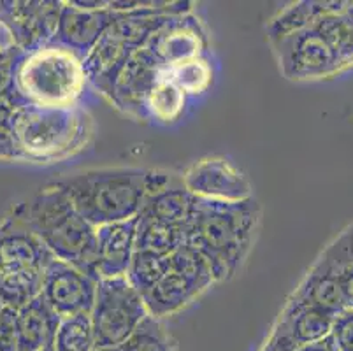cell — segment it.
<instances>
[{
	"instance_id": "cell-9",
	"label": "cell",
	"mask_w": 353,
	"mask_h": 351,
	"mask_svg": "<svg viewBox=\"0 0 353 351\" xmlns=\"http://www.w3.org/2000/svg\"><path fill=\"white\" fill-rule=\"evenodd\" d=\"M143 48L162 69H172L194 58L206 57L210 43L201 19L192 12H185L169 16Z\"/></svg>"
},
{
	"instance_id": "cell-20",
	"label": "cell",
	"mask_w": 353,
	"mask_h": 351,
	"mask_svg": "<svg viewBox=\"0 0 353 351\" xmlns=\"http://www.w3.org/2000/svg\"><path fill=\"white\" fill-rule=\"evenodd\" d=\"M345 8L346 2H338V0H332V2H329V0H325V2L323 0L295 2L271 19V23L268 25L269 41L272 44L280 43V41L304 30V28H310L320 16L327 14V12L343 11Z\"/></svg>"
},
{
	"instance_id": "cell-8",
	"label": "cell",
	"mask_w": 353,
	"mask_h": 351,
	"mask_svg": "<svg viewBox=\"0 0 353 351\" xmlns=\"http://www.w3.org/2000/svg\"><path fill=\"white\" fill-rule=\"evenodd\" d=\"M272 46L276 48L281 72L292 81L325 79L350 69L313 27L304 28Z\"/></svg>"
},
{
	"instance_id": "cell-39",
	"label": "cell",
	"mask_w": 353,
	"mask_h": 351,
	"mask_svg": "<svg viewBox=\"0 0 353 351\" xmlns=\"http://www.w3.org/2000/svg\"><path fill=\"white\" fill-rule=\"evenodd\" d=\"M0 159H18L11 125H0Z\"/></svg>"
},
{
	"instance_id": "cell-14",
	"label": "cell",
	"mask_w": 353,
	"mask_h": 351,
	"mask_svg": "<svg viewBox=\"0 0 353 351\" xmlns=\"http://www.w3.org/2000/svg\"><path fill=\"white\" fill-rule=\"evenodd\" d=\"M162 67L139 48L117 74L108 101L120 111L144 120V102L162 76Z\"/></svg>"
},
{
	"instance_id": "cell-3",
	"label": "cell",
	"mask_w": 353,
	"mask_h": 351,
	"mask_svg": "<svg viewBox=\"0 0 353 351\" xmlns=\"http://www.w3.org/2000/svg\"><path fill=\"white\" fill-rule=\"evenodd\" d=\"M12 209L54 259L72 263L97 279V228L81 218L57 183H50L30 201Z\"/></svg>"
},
{
	"instance_id": "cell-38",
	"label": "cell",
	"mask_w": 353,
	"mask_h": 351,
	"mask_svg": "<svg viewBox=\"0 0 353 351\" xmlns=\"http://www.w3.org/2000/svg\"><path fill=\"white\" fill-rule=\"evenodd\" d=\"M21 106L25 104L18 99V95L12 92V88L8 90L6 93H2V95H0V125H11L12 116L16 114V111H18Z\"/></svg>"
},
{
	"instance_id": "cell-27",
	"label": "cell",
	"mask_w": 353,
	"mask_h": 351,
	"mask_svg": "<svg viewBox=\"0 0 353 351\" xmlns=\"http://www.w3.org/2000/svg\"><path fill=\"white\" fill-rule=\"evenodd\" d=\"M97 348L90 313L60 318L53 337L54 351H94Z\"/></svg>"
},
{
	"instance_id": "cell-10",
	"label": "cell",
	"mask_w": 353,
	"mask_h": 351,
	"mask_svg": "<svg viewBox=\"0 0 353 351\" xmlns=\"http://www.w3.org/2000/svg\"><path fill=\"white\" fill-rule=\"evenodd\" d=\"M183 186L202 201L239 202L253 197V186L246 174L221 157H208L183 170Z\"/></svg>"
},
{
	"instance_id": "cell-37",
	"label": "cell",
	"mask_w": 353,
	"mask_h": 351,
	"mask_svg": "<svg viewBox=\"0 0 353 351\" xmlns=\"http://www.w3.org/2000/svg\"><path fill=\"white\" fill-rule=\"evenodd\" d=\"M330 265H332L334 269H336V272H338L339 285H341V292H343V299H345L346 311H353V262L339 263V265H334V263H330Z\"/></svg>"
},
{
	"instance_id": "cell-41",
	"label": "cell",
	"mask_w": 353,
	"mask_h": 351,
	"mask_svg": "<svg viewBox=\"0 0 353 351\" xmlns=\"http://www.w3.org/2000/svg\"><path fill=\"white\" fill-rule=\"evenodd\" d=\"M94 351H121L120 348H105V346H97Z\"/></svg>"
},
{
	"instance_id": "cell-33",
	"label": "cell",
	"mask_w": 353,
	"mask_h": 351,
	"mask_svg": "<svg viewBox=\"0 0 353 351\" xmlns=\"http://www.w3.org/2000/svg\"><path fill=\"white\" fill-rule=\"evenodd\" d=\"M330 337L336 351H353V311H343L334 318Z\"/></svg>"
},
{
	"instance_id": "cell-30",
	"label": "cell",
	"mask_w": 353,
	"mask_h": 351,
	"mask_svg": "<svg viewBox=\"0 0 353 351\" xmlns=\"http://www.w3.org/2000/svg\"><path fill=\"white\" fill-rule=\"evenodd\" d=\"M121 351H178L162 320L148 314L136 332L120 346Z\"/></svg>"
},
{
	"instance_id": "cell-13",
	"label": "cell",
	"mask_w": 353,
	"mask_h": 351,
	"mask_svg": "<svg viewBox=\"0 0 353 351\" xmlns=\"http://www.w3.org/2000/svg\"><path fill=\"white\" fill-rule=\"evenodd\" d=\"M51 257L14 209L0 221V279L27 270H43Z\"/></svg>"
},
{
	"instance_id": "cell-17",
	"label": "cell",
	"mask_w": 353,
	"mask_h": 351,
	"mask_svg": "<svg viewBox=\"0 0 353 351\" xmlns=\"http://www.w3.org/2000/svg\"><path fill=\"white\" fill-rule=\"evenodd\" d=\"M290 299L313 305L334 318L346 311L338 272L322 257L307 270L306 278Z\"/></svg>"
},
{
	"instance_id": "cell-22",
	"label": "cell",
	"mask_w": 353,
	"mask_h": 351,
	"mask_svg": "<svg viewBox=\"0 0 353 351\" xmlns=\"http://www.w3.org/2000/svg\"><path fill=\"white\" fill-rule=\"evenodd\" d=\"M278 320L285 325L297 346L329 337L334 323V317L294 299H288Z\"/></svg>"
},
{
	"instance_id": "cell-44",
	"label": "cell",
	"mask_w": 353,
	"mask_h": 351,
	"mask_svg": "<svg viewBox=\"0 0 353 351\" xmlns=\"http://www.w3.org/2000/svg\"><path fill=\"white\" fill-rule=\"evenodd\" d=\"M4 304H2V302H0V314H2V311H4Z\"/></svg>"
},
{
	"instance_id": "cell-24",
	"label": "cell",
	"mask_w": 353,
	"mask_h": 351,
	"mask_svg": "<svg viewBox=\"0 0 353 351\" xmlns=\"http://www.w3.org/2000/svg\"><path fill=\"white\" fill-rule=\"evenodd\" d=\"M187 244V230L185 227H174L150 218L137 217L136 250L152 251L157 255L169 257L179 246Z\"/></svg>"
},
{
	"instance_id": "cell-2",
	"label": "cell",
	"mask_w": 353,
	"mask_h": 351,
	"mask_svg": "<svg viewBox=\"0 0 353 351\" xmlns=\"http://www.w3.org/2000/svg\"><path fill=\"white\" fill-rule=\"evenodd\" d=\"M256 199L239 202L202 201L195 197L187 223V244L210 262L214 283L236 274L248 257L260 223Z\"/></svg>"
},
{
	"instance_id": "cell-31",
	"label": "cell",
	"mask_w": 353,
	"mask_h": 351,
	"mask_svg": "<svg viewBox=\"0 0 353 351\" xmlns=\"http://www.w3.org/2000/svg\"><path fill=\"white\" fill-rule=\"evenodd\" d=\"M169 260H171V270L194 279L204 290L211 288V285H214L213 270H211L210 262L195 248L183 244L174 253L169 255Z\"/></svg>"
},
{
	"instance_id": "cell-32",
	"label": "cell",
	"mask_w": 353,
	"mask_h": 351,
	"mask_svg": "<svg viewBox=\"0 0 353 351\" xmlns=\"http://www.w3.org/2000/svg\"><path fill=\"white\" fill-rule=\"evenodd\" d=\"M323 259L327 262L339 265V263L353 262V225L345 228L329 246L323 250Z\"/></svg>"
},
{
	"instance_id": "cell-43",
	"label": "cell",
	"mask_w": 353,
	"mask_h": 351,
	"mask_svg": "<svg viewBox=\"0 0 353 351\" xmlns=\"http://www.w3.org/2000/svg\"><path fill=\"white\" fill-rule=\"evenodd\" d=\"M43 351H54V350H53V344H50V346H46Z\"/></svg>"
},
{
	"instance_id": "cell-34",
	"label": "cell",
	"mask_w": 353,
	"mask_h": 351,
	"mask_svg": "<svg viewBox=\"0 0 353 351\" xmlns=\"http://www.w3.org/2000/svg\"><path fill=\"white\" fill-rule=\"evenodd\" d=\"M0 351H20L16 332V311L8 308L0 314Z\"/></svg>"
},
{
	"instance_id": "cell-26",
	"label": "cell",
	"mask_w": 353,
	"mask_h": 351,
	"mask_svg": "<svg viewBox=\"0 0 353 351\" xmlns=\"http://www.w3.org/2000/svg\"><path fill=\"white\" fill-rule=\"evenodd\" d=\"M169 272H171V260H169V257L157 255V253H152V251L136 250L125 278L128 279V283L141 295H146Z\"/></svg>"
},
{
	"instance_id": "cell-18",
	"label": "cell",
	"mask_w": 353,
	"mask_h": 351,
	"mask_svg": "<svg viewBox=\"0 0 353 351\" xmlns=\"http://www.w3.org/2000/svg\"><path fill=\"white\" fill-rule=\"evenodd\" d=\"M204 292L206 290L194 279L171 270L159 285H155L146 295H143V301L148 314L162 320V318L172 317V314L183 311L187 305L197 301Z\"/></svg>"
},
{
	"instance_id": "cell-15",
	"label": "cell",
	"mask_w": 353,
	"mask_h": 351,
	"mask_svg": "<svg viewBox=\"0 0 353 351\" xmlns=\"http://www.w3.org/2000/svg\"><path fill=\"white\" fill-rule=\"evenodd\" d=\"M117 16L118 12L109 9L108 2L101 9H81L76 8L72 2H63L59 28L51 43L65 46L85 58Z\"/></svg>"
},
{
	"instance_id": "cell-40",
	"label": "cell",
	"mask_w": 353,
	"mask_h": 351,
	"mask_svg": "<svg viewBox=\"0 0 353 351\" xmlns=\"http://www.w3.org/2000/svg\"><path fill=\"white\" fill-rule=\"evenodd\" d=\"M295 351H336V346H334L332 337H325L322 341H316V343L303 344V346H297Z\"/></svg>"
},
{
	"instance_id": "cell-29",
	"label": "cell",
	"mask_w": 353,
	"mask_h": 351,
	"mask_svg": "<svg viewBox=\"0 0 353 351\" xmlns=\"http://www.w3.org/2000/svg\"><path fill=\"white\" fill-rule=\"evenodd\" d=\"M43 270H27L0 279V302L4 304V308L18 311L35 297H39L43 286Z\"/></svg>"
},
{
	"instance_id": "cell-23",
	"label": "cell",
	"mask_w": 353,
	"mask_h": 351,
	"mask_svg": "<svg viewBox=\"0 0 353 351\" xmlns=\"http://www.w3.org/2000/svg\"><path fill=\"white\" fill-rule=\"evenodd\" d=\"M187 101L188 97L176 86L163 69L162 76L144 102V120H153L162 125L176 123L185 112Z\"/></svg>"
},
{
	"instance_id": "cell-7",
	"label": "cell",
	"mask_w": 353,
	"mask_h": 351,
	"mask_svg": "<svg viewBox=\"0 0 353 351\" xmlns=\"http://www.w3.org/2000/svg\"><path fill=\"white\" fill-rule=\"evenodd\" d=\"M146 317L143 295L125 276L99 279L94 308L90 311L97 346L120 348Z\"/></svg>"
},
{
	"instance_id": "cell-6",
	"label": "cell",
	"mask_w": 353,
	"mask_h": 351,
	"mask_svg": "<svg viewBox=\"0 0 353 351\" xmlns=\"http://www.w3.org/2000/svg\"><path fill=\"white\" fill-rule=\"evenodd\" d=\"M86 86L83 58L65 46L48 43L21 51L11 88L27 106L72 108L79 106Z\"/></svg>"
},
{
	"instance_id": "cell-12",
	"label": "cell",
	"mask_w": 353,
	"mask_h": 351,
	"mask_svg": "<svg viewBox=\"0 0 353 351\" xmlns=\"http://www.w3.org/2000/svg\"><path fill=\"white\" fill-rule=\"evenodd\" d=\"M63 2H0V25L20 51H30L53 41Z\"/></svg>"
},
{
	"instance_id": "cell-5",
	"label": "cell",
	"mask_w": 353,
	"mask_h": 351,
	"mask_svg": "<svg viewBox=\"0 0 353 351\" xmlns=\"http://www.w3.org/2000/svg\"><path fill=\"white\" fill-rule=\"evenodd\" d=\"M18 160L50 163L72 157L88 144L94 120L81 106H21L11 121Z\"/></svg>"
},
{
	"instance_id": "cell-21",
	"label": "cell",
	"mask_w": 353,
	"mask_h": 351,
	"mask_svg": "<svg viewBox=\"0 0 353 351\" xmlns=\"http://www.w3.org/2000/svg\"><path fill=\"white\" fill-rule=\"evenodd\" d=\"M195 197L183 186L181 178L171 186L153 193L144 202L141 217L174 227H187L194 211Z\"/></svg>"
},
{
	"instance_id": "cell-35",
	"label": "cell",
	"mask_w": 353,
	"mask_h": 351,
	"mask_svg": "<svg viewBox=\"0 0 353 351\" xmlns=\"http://www.w3.org/2000/svg\"><path fill=\"white\" fill-rule=\"evenodd\" d=\"M21 51L16 46L0 51V95L11 90L12 77H14V67Z\"/></svg>"
},
{
	"instance_id": "cell-36",
	"label": "cell",
	"mask_w": 353,
	"mask_h": 351,
	"mask_svg": "<svg viewBox=\"0 0 353 351\" xmlns=\"http://www.w3.org/2000/svg\"><path fill=\"white\" fill-rule=\"evenodd\" d=\"M295 348H297L295 341L292 339L285 325L278 320L272 327L271 336L268 337V341H265L260 351H295Z\"/></svg>"
},
{
	"instance_id": "cell-4",
	"label": "cell",
	"mask_w": 353,
	"mask_h": 351,
	"mask_svg": "<svg viewBox=\"0 0 353 351\" xmlns=\"http://www.w3.org/2000/svg\"><path fill=\"white\" fill-rule=\"evenodd\" d=\"M192 2H139L136 9L117 11V19L83 58L88 85L109 99L114 77L128 58L169 16L192 12Z\"/></svg>"
},
{
	"instance_id": "cell-11",
	"label": "cell",
	"mask_w": 353,
	"mask_h": 351,
	"mask_svg": "<svg viewBox=\"0 0 353 351\" xmlns=\"http://www.w3.org/2000/svg\"><path fill=\"white\" fill-rule=\"evenodd\" d=\"M97 279L63 260L51 257L43 270L41 297L60 318L90 313L94 308Z\"/></svg>"
},
{
	"instance_id": "cell-28",
	"label": "cell",
	"mask_w": 353,
	"mask_h": 351,
	"mask_svg": "<svg viewBox=\"0 0 353 351\" xmlns=\"http://www.w3.org/2000/svg\"><path fill=\"white\" fill-rule=\"evenodd\" d=\"M165 72L188 99L206 93L214 81L213 63L210 62L208 54L194 58L190 62H185L172 69H165Z\"/></svg>"
},
{
	"instance_id": "cell-1",
	"label": "cell",
	"mask_w": 353,
	"mask_h": 351,
	"mask_svg": "<svg viewBox=\"0 0 353 351\" xmlns=\"http://www.w3.org/2000/svg\"><path fill=\"white\" fill-rule=\"evenodd\" d=\"M179 176L139 167H108L54 181L74 209L95 228L139 217L150 195L176 183Z\"/></svg>"
},
{
	"instance_id": "cell-42",
	"label": "cell",
	"mask_w": 353,
	"mask_h": 351,
	"mask_svg": "<svg viewBox=\"0 0 353 351\" xmlns=\"http://www.w3.org/2000/svg\"><path fill=\"white\" fill-rule=\"evenodd\" d=\"M346 9H348L350 16H352V18H353V2H348V8H346Z\"/></svg>"
},
{
	"instance_id": "cell-19",
	"label": "cell",
	"mask_w": 353,
	"mask_h": 351,
	"mask_svg": "<svg viewBox=\"0 0 353 351\" xmlns=\"http://www.w3.org/2000/svg\"><path fill=\"white\" fill-rule=\"evenodd\" d=\"M60 317L43 297H35L16 311V332L20 351H43L53 344Z\"/></svg>"
},
{
	"instance_id": "cell-25",
	"label": "cell",
	"mask_w": 353,
	"mask_h": 351,
	"mask_svg": "<svg viewBox=\"0 0 353 351\" xmlns=\"http://www.w3.org/2000/svg\"><path fill=\"white\" fill-rule=\"evenodd\" d=\"M348 8V2H346ZM327 12L320 16L311 27L319 32L334 53L341 58L348 67H353V18L348 9Z\"/></svg>"
},
{
	"instance_id": "cell-16",
	"label": "cell",
	"mask_w": 353,
	"mask_h": 351,
	"mask_svg": "<svg viewBox=\"0 0 353 351\" xmlns=\"http://www.w3.org/2000/svg\"><path fill=\"white\" fill-rule=\"evenodd\" d=\"M136 236L137 217L132 220L97 227V260H95L97 281L127 274L136 251Z\"/></svg>"
}]
</instances>
